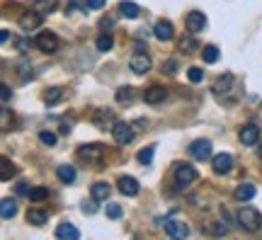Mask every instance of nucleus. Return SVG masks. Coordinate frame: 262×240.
Here are the masks:
<instances>
[{
	"label": "nucleus",
	"instance_id": "nucleus-1",
	"mask_svg": "<svg viewBox=\"0 0 262 240\" xmlns=\"http://www.w3.org/2000/svg\"><path fill=\"white\" fill-rule=\"evenodd\" d=\"M236 218H238L240 228L248 230V233H257V230L262 228V214H260V211H257L255 207H243V209H238Z\"/></svg>",
	"mask_w": 262,
	"mask_h": 240
},
{
	"label": "nucleus",
	"instance_id": "nucleus-2",
	"mask_svg": "<svg viewBox=\"0 0 262 240\" xmlns=\"http://www.w3.org/2000/svg\"><path fill=\"white\" fill-rule=\"evenodd\" d=\"M194 180H196V170L192 167V165L177 163V167H175V185L180 187V189H187Z\"/></svg>",
	"mask_w": 262,
	"mask_h": 240
},
{
	"label": "nucleus",
	"instance_id": "nucleus-3",
	"mask_svg": "<svg viewBox=\"0 0 262 240\" xmlns=\"http://www.w3.org/2000/svg\"><path fill=\"white\" fill-rule=\"evenodd\" d=\"M34 44H37V49L44 51V54H56L58 46H61V42H58V37H56L54 32H39L34 37Z\"/></svg>",
	"mask_w": 262,
	"mask_h": 240
},
{
	"label": "nucleus",
	"instance_id": "nucleus-4",
	"mask_svg": "<svg viewBox=\"0 0 262 240\" xmlns=\"http://www.w3.org/2000/svg\"><path fill=\"white\" fill-rule=\"evenodd\" d=\"M112 139L119 143V146L131 143L134 141V129H131V124H126V121H114V126H112Z\"/></svg>",
	"mask_w": 262,
	"mask_h": 240
},
{
	"label": "nucleus",
	"instance_id": "nucleus-5",
	"mask_svg": "<svg viewBox=\"0 0 262 240\" xmlns=\"http://www.w3.org/2000/svg\"><path fill=\"white\" fill-rule=\"evenodd\" d=\"M151 65H153L151 56L143 54V51H136V54L131 56V61H129V68L136 73V76H146V73L151 71Z\"/></svg>",
	"mask_w": 262,
	"mask_h": 240
},
{
	"label": "nucleus",
	"instance_id": "nucleus-6",
	"mask_svg": "<svg viewBox=\"0 0 262 240\" xmlns=\"http://www.w3.org/2000/svg\"><path fill=\"white\" fill-rule=\"evenodd\" d=\"M189 155L194 160H209L211 158V141L207 139H196V141L189 143Z\"/></svg>",
	"mask_w": 262,
	"mask_h": 240
},
{
	"label": "nucleus",
	"instance_id": "nucleus-7",
	"mask_svg": "<svg viewBox=\"0 0 262 240\" xmlns=\"http://www.w3.org/2000/svg\"><path fill=\"white\" fill-rule=\"evenodd\" d=\"M211 167L216 175H228L233 170V155L231 153H218L211 158Z\"/></svg>",
	"mask_w": 262,
	"mask_h": 240
},
{
	"label": "nucleus",
	"instance_id": "nucleus-8",
	"mask_svg": "<svg viewBox=\"0 0 262 240\" xmlns=\"http://www.w3.org/2000/svg\"><path fill=\"white\" fill-rule=\"evenodd\" d=\"M238 139L243 146H255V143L260 141V126L255 124V121H250V124H245L243 129H240Z\"/></svg>",
	"mask_w": 262,
	"mask_h": 240
},
{
	"label": "nucleus",
	"instance_id": "nucleus-9",
	"mask_svg": "<svg viewBox=\"0 0 262 240\" xmlns=\"http://www.w3.org/2000/svg\"><path fill=\"white\" fill-rule=\"evenodd\" d=\"M185 24H187V29H189L192 34L202 32V29H207V15H204V12H199V10H192L189 15H187Z\"/></svg>",
	"mask_w": 262,
	"mask_h": 240
},
{
	"label": "nucleus",
	"instance_id": "nucleus-10",
	"mask_svg": "<svg viewBox=\"0 0 262 240\" xmlns=\"http://www.w3.org/2000/svg\"><path fill=\"white\" fill-rule=\"evenodd\" d=\"M168 99V90L163 85H151L146 92H143V102L146 105H160Z\"/></svg>",
	"mask_w": 262,
	"mask_h": 240
},
{
	"label": "nucleus",
	"instance_id": "nucleus-11",
	"mask_svg": "<svg viewBox=\"0 0 262 240\" xmlns=\"http://www.w3.org/2000/svg\"><path fill=\"white\" fill-rule=\"evenodd\" d=\"M117 189H119L124 196H136L139 194V189H141V185H139V180H136V177L124 175V177H119V182H117Z\"/></svg>",
	"mask_w": 262,
	"mask_h": 240
},
{
	"label": "nucleus",
	"instance_id": "nucleus-12",
	"mask_svg": "<svg viewBox=\"0 0 262 240\" xmlns=\"http://www.w3.org/2000/svg\"><path fill=\"white\" fill-rule=\"evenodd\" d=\"M42 22H44V15H39L37 10H29L20 17V27L27 29V32H32V29H39V27H42Z\"/></svg>",
	"mask_w": 262,
	"mask_h": 240
},
{
	"label": "nucleus",
	"instance_id": "nucleus-13",
	"mask_svg": "<svg viewBox=\"0 0 262 240\" xmlns=\"http://www.w3.org/2000/svg\"><path fill=\"white\" fill-rule=\"evenodd\" d=\"M102 153H105L102 143H87V146L78 148V158H83V160H100Z\"/></svg>",
	"mask_w": 262,
	"mask_h": 240
},
{
	"label": "nucleus",
	"instance_id": "nucleus-14",
	"mask_svg": "<svg viewBox=\"0 0 262 240\" xmlns=\"http://www.w3.org/2000/svg\"><path fill=\"white\" fill-rule=\"evenodd\" d=\"M92 124H95L97 129H112V126H114L112 109H97V112L92 114Z\"/></svg>",
	"mask_w": 262,
	"mask_h": 240
},
{
	"label": "nucleus",
	"instance_id": "nucleus-15",
	"mask_svg": "<svg viewBox=\"0 0 262 240\" xmlns=\"http://www.w3.org/2000/svg\"><path fill=\"white\" fill-rule=\"evenodd\" d=\"M153 34H155V39L158 42H170L175 37V27L170 20H160L158 24H155V29H153Z\"/></svg>",
	"mask_w": 262,
	"mask_h": 240
},
{
	"label": "nucleus",
	"instance_id": "nucleus-16",
	"mask_svg": "<svg viewBox=\"0 0 262 240\" xmlns=\"http://www.w3.org/2000/svg\"><path fill=\"white\" fill-rule=\"evenodd\" d=\"M163 226H165V233H168L170 238H187V235H189V228H187L182 221H168Z\"/></svg>",
	"mask_w": 262,
	"mask_h": 240
},
{
	"label": "nucleus",
	"instance_id": "nucleus-17",
	"mask_svg": "<svg viewBox=\"0 0 262 240\" xmlns=\"http://www.w3.org/2000/svg\"><path fill=\"white\" fill-rule=\"evenodd\" d=\"M236 85V78H233V73H223L221 78H216V83H214V95H223V92H228L231 87Z\"/></svg>",
	"mask_w": 262,
	"mask_h": 240
},
{
	"label": "nucleus",
	"instance_id": "nucleus-18",
	"mask_svg": "<svg viewBox=\"0 0 262 240\" xmlns=\"http://www.w3.org/2000/svg\"><path fill=\"white\" fill-rule=\"evenodd\" d=\"M56 175H58V180H61L63 185H73L78 180V173L73 165H58V167H56Z\"/></svg>",
	"mask_w": 262,
	"mask_h": 240
},
{
	"label": "nucleus",
	"instance_id": "nucleus-19",
	"mask_svg": "<svg viewBox=\"0 0 262 240\" xmlns=\"http://www.w3.org/2000/svg\"><path fill=\"white\" fill-rule=\"evenodd\" d=\"M58 8V0H32V10H37L39 15H51Z\"/></svg>",
	"mask_w": 262,
	"mask_h": 240
},
{
	"label": "nucleus",
	"instance_id": "nucleus-20",
	"mask_svg": "<svg viewBox=\"0 0 262 240\" xmlns=\"http://www.w3.org/2000/svg\"><path fill=\"white\" fill-rule=\"evenodd\" d=\"M119 12H121V17L136 20V17L141 15V8H139L136 3H131V0H121V3H119Z\"/></svg>",
	"mask_w": 262,
	"mask_h": 240
},
{
	"label": "nucleus",
	"instance_id": "nucleus-21",
	"mask_svg": "<svg viewBox=\"0 0 262 240\" xmlns=\"http://www.w3.org/2000/svg\"><path fill=\"white\" fill-rule=\"evenodd\" d=\"M56 238H80V230L73 226V223H68V221H63V223H58V228H56Z\"/></svg>",
	"mask_w": 262,
	"mask_h": 240
},
{
	"label": "nucleus",
	"instance_id": "nucleus-22",
	"mask_svg": "<svg viewBox=\"0 0 262 240\" xmlns=\"http://www.w3.org/2000/svg\"><path fill=\"white\" fill-rule=\"evenodd\" d=\"M90 194H92L95 201H105V199H109V194H112V187H109L107 182H95L92 189H90Z\"/></svg>",
	"mask_w": 262,
	"mask_h": 240
},
{
	"label": "nucleus",
	"instance_id": "nucleus-23",
	"mask_svg": "<svg viewBox=\"0 0 262 240\" xmlns=\"http://www.w3.org/2000/svg\"><path fill=\"white\" fill-rule=\"evenodd\" d=\"M15 173H17V167H15V163H12L10 158L0 155V180L5 182V180H10V177H15Z\"/></svg>",
	"mask_w": 262,
	"mask_h": 240
},
{
	"label": "nucleus",
	"instance_id": "nucleus-24",
	"mask_svg": "<svg viewBox=\"0 0 262 240\" xmlns=\"http://www.w3.org/2000/svg\"><path fill=\"white\" fill-rule=\"evenodd\" d=\"M252 196H255V185L243 182V185L236 187V201H250Z\"/></svg>",
	"mask_w": 262,
	"mask_h": 240
},
{
	"label": "nucleus",
	"instance_id": "nucleus-25",
	"mask_svg": "<svg viewBox=\"0 0 262 240\" xmlns=\"http://www.w3.org/2000/svg\"><path fill=\"white\" fill-rule=\"evenodd\" d=\"M49 221V214L42 211V209H29L27 211V223H32V226H44Z\"/></svg>",
	"mask_w": 262,
	"mask_h": 240
},
{
	"label": "nucleus",
	"instance_id": "nucleus-26",
	"mask_svg": "<svg viewBox=\"0 0 262 240\" xmlns=\"http://www.w3.org/2000/svg\"><path fill=\"white\" fill-rule=\"evenodd\" d=\"M15 214H17V201L15 199H0V216L12 218Z\"/></svg>",
	"mask_w": 262,
	"mask_h": 240
},
{
	"label": "nucleus",
	"instance_id": "nucleus-27",
	"mask_svg": "<svg viewBox=\"0 0 262 240\" xmlns=\"http://www.w3.org/2000/svg\"><path fill=\"white\" fill-rule=\"evenodd\" d=\"M117 102L119 105H129V102H134V97H136V92H134V87L131 85H121L119 90H117Z\"/></svg>",
	"mask_w": 262,
	"mask_h": 240
},
{
	"label": "nucleus",
	"instance_id": "nucleus-28",
	"mask_svg": "<svg viewBox=\"0 0 262 240\" xmlns=\"http://www.w3.org/2000/svg\"><path fill=\"white\" fill-rule=\"evenodd\" d=\"M61 97H63V90H61V87H49V90H44V95H42V99L49 107H54Z\"/></svg>",
	"mask_w": 262,
	"mask_h": 240
},
{
	"label": "nucleus",
	"instance_id": "nucleus-29",
	"mask_svg": "<svg viewBox=\"0 0 262 240\" xmlns=\"http://www.w3.org/2000/svg\"><path fill=\"white\" fill-rule=\"evenodd\" d=\"M202 58H204L207 63H216L218 58H221L218 46H214V44H207V46H204V51H202Z\"/></svg>",
	"mask_w": 262,
	"mask_h": 240
},
{
	"label": "nucleus",
	"instance_id": "nucleus-30",
	"mask_svg": "<svg viewBox=\"0 0 262 240\" xmlns=\"http://www.w3.org/2000/svg\"><path fill=\"white\" fill-rule=\"evenodd\" d=\"M196 49H199L196 37H185V39H180V51H182V54H192Z\"/></svg>",
	"mask_w": 262,
	"mask_h": 240
},
{
	"label": "nucleus",
	"instance_id": "nucleus-31",
	"mask_svg": "<svg viewBox=\"0 0 262 240\" xmlns=\"http://www.w3.org/2000/svg\"><path fill=\"white\" fill-rule=\"evenodd\" d=\"M49 194H51V192H49L46 187H34V189H29V192H27V196L32 199L34 204H37V201H44V199H49Z\"/></svg>",
	"mask_w": 262,
	"mask_h": 240
},
{
	"label": "nucleus",
	"instance_id": "nucleus-32",
	"mask_svg": "<svg viewBox=\"0 0 262 240\" xmlns=\"http://www.w3.org/2000/svg\"><path fill=\"white\" fill-rule=\"evenodd\" d=\"M95 46H97L100 51H109V49L114 46V39H112V34H100L97 42H95Z\"/></svg>",
	"mask_w": 262,
	"mask_h": 240
},
{
	"label": "nucleus",
	"instance_id": "nucleus-33",
	"mask_svg": "<svg viewBox=\"0 0 262 240\" xmlns=\"http://www.w3.org/2000/svg\"><path fill=\"white\" fill-rule=\"evenodd\" d=\"M153 155H155V148H153V146H148V148L139 151V155H136V158H139V163H141V165H151L153 163Z\"/></svg>",
	"mask_w": 262,
	"mask_h": 240
},
{
	"label": "nucleus",
	"instance_id": "nucleus-34",
	"mask_svg": "<svg viewBox=\"0 0 262 240\" xmlns=\"http://www.w3.org/2000/svg\"><path fill=\"white\" fill-rule=\"evenodd\" d=\"M187 78H189L192 83H202V80H204V71H202V68H196V65H192V68L187 71Z\"/></svg>",
	"mask_w": 262,
	"mask_h": 240
},
{
	"label": "nucleus",
	"instance_id": "nucleus-35",
	"mask_svg": "<svg viewBox=\"0 0 262 240\" xmlns=\"http://www.w3.org/2000/svg\"><path fill=\"white\" fill-rule=\"evenodd\" d=\"M39 141L46 143V146H56L58 136H56V133H51V131H42V133H39Z\"/></svg>",
	"mask_w": 262,
	"mask_h": 240
},
{
	"label": "nucleus",
	"instance_id": "nucleus-36",
	"mask_svg": "<svg viewBox=\"0 0 262 240\" xmlns=\"http://www.w3.org/2000/svg\"><path fill=\"white\" fill-rule=\"evenodd\" d=\"M107 216L109 218H121L124 216V211H121L119 204H114V201H112V204H107Z\"/></svg>",
	"mask_w": 262,
	"mask_h": 240
},
{
	"label": "nucleus",
	"instance_id": "nucleus-37",
	"mask_svg": "<svg viewBox=\"0 0 262 240\" xmlns=\"http://www.w3.org/2000/svg\"><path fill=\"white\" fill-rule=\"evenodd\" d=\"M10 97H12V90L5 85V83H0V99H3V102H8Z\"/></svg>",
	"mask_w": 262,
	"mask_h": 240
},
{
	"label": "nucleus",
	"instance_id": "nucleus-38",
	"mask_svg": "<svg viewBox=\"0 0 262 240\" xmlns=\"http://www.w3.org/2000/svg\"><path fill=\"white\" fill-rule=\"evenodd\" d=\"M105 3H107V0H87L85 5H87V10H102Z\"/></svg>",
	"mask_w": 262,
	"mask_h": 240
},
{
	"label": "nucleus",
	"instance_id": "nucleus-39",
	"mask_svg": "<svg viewBox=\"0 0 262 240\" xmlns=\"http://www.w3.org/2000/svg\"><path fill=\"white\" fill-rule=\"evenodd\" d=\"M15 46H17L20 54H24V51L29 49V42H27V39H15Z\"/></svg>",
	"mask_w": 262,
	"mask_h": 240
},
{
	"label": "nucleus",
	"instance_id": "nucleus-40",
	"mask_svg": "<svg viewBox=\"0 0 262 240\" xmlns=\"http://www.w3.org/2000/svg\"><path fill=\"white\" fill-rule=\"evenodd\" d=\"M165 73H175V71H177V61H173V58H170V61H165Z\"/></svg>",
	"mask_w": 262,
	"mask_h": 240
},
{
	"label": "nucleus",
	"instance_id": "nucleus-41",
	"mask_svg": "<svg viewBox=\"0 0 262 240\" xmlns=\"http://www.w3.org/2000/svg\"><path fill=\"white\" fill-rule=\"evenodd\" d=\"M83 211H85V214H95V211H97V204H90V201H85V204H83Z\"/></svg>",
	"mask_w": 262,
	"mask_h": 240
},
{
	"label": "nucleus",
	"instance_id": "nucleus-42",
	"mask_svg": "<svg viewBox=\"0 0 262 240\" xmlns=\"http://www.w3.org/2000/svg\"><path fill=\"white\" fill-rule=\"evenodd\" d=\"M80 8H83V0H71V12L80 10Z\"/></svg>",
	"mask_w": 262,
	"mask_h": 240
},
{
	"label": "nucleus",
	"instance_id": "nucleus-43",
	"mask_svg": "<svg viewBox=\"0 0 262 240\" xmlns=\"http://www.w3.org/2000/svg\"><path fill=\"white\" fill-rule=\"evenodd\" d=\"M8 39H10V34L5 32V29H0V44H5Z\"/></svg>",
	"mask_w": 262,
	"mask_h": 240
},
{
	"label": "nucleus",
	"instance_id": "nucleus-44",
	"mask_svg": "<svg viewBox=\"0 0 262 240\" xmlns=\"http://www.w3.org/2000/svg\"><path fill=\"white\" fill-rule=\"evenodd\" d=\"M27 192H29V187L24 185V182H22V185L17 187V194H27Z\"/></svg>",
	"mask_w": 262,
	"mask_h": 240
},
{
	"label": "nucleus",
	"instance_id": "nucleus-45",
	"mask_svg": "<svg viewBox=\"0 0 262 240\" xmlns=\"http://www.w3.org/2000/svg\"><path fill=\"white\" fill-rule=\"evenodd\" d=\"M257 153H260V158H262V143H260V146H257Z\"/></svg>",
	"mask_w": 262,
	"mask_h": 240
}]
</instances>
